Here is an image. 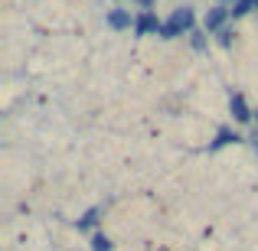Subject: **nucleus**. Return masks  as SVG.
Segmentation results:
<instances>
[{"label": "nucleus", "mask_w": 258, "mask_h": 251, "mask_svg": "<svg viewBox=\"0 0 258 251\" xmlns=\"http://www.w3.org/2000/svg\"><path fill=\"white\" fill-rule=\"evenodd\" d=\"M255 118H258V111H255Z\"/></svg>", "instance_id": "obj_12"}, {"label": "nucleus", "mask_w": 258, "mask_h": 251, "mask_svg": "<svg viewBox=\"0 0 258 251\" xmlns=\"http://www.w3.org/2000/svg\"><path fill=\"white\" fill-rule=\"evenodd\" d=\"M134 33L138 36H164V20H157V13L141 10L134 17Z\"/></svg>", "instance_id": "obj_2"}, {"label": "nucleus", "mask_w": 258, "mask_h": 251, "mask_svg": "<svg viewBox=\"0 0 258 251\" xmlns=\"http://www.w3.org/2000/svg\"><path fill=\"white\" fill-rule=\"evenodd\" d=\"M193 26H196V10H189V7H180V10H173L170 20L164 23V39L183 36V33H193Z\"/></svg>", "instance_id": "obj_1"}, {"label": "nucleus", "mask_w": 258, "mask_h": 251, "mask_svg": "<svg viewBox=\"0 0 258 251\" xmlns=\"http://www.w3.org/2000/svg\"><path fill=\"white\" fill-rule=\"evenodd\" d=\"M92 251H108V238H105V235H95V238H92Z\"/></svg>", "instance_id": "obj_9"}, {"label": "nucleus", "mask_w": 258, "mask_h": 251, "mask_svg": "<svg viewBox=\"0 0 258 251\" xmlns=\"http://www.w3.org/2000/svg\"><path fill=\"white\" fill-rule=\"evenodd\" d=\"M229 111H232V118L239 121V124H245V121L255 118V111L248 108V101L242 98V95H232V98H229Z\"/></svg>", "instance_id": "obj_4"}, {"label": "nucleus", "mask_w": 258, "mask_h": 251, "mask_svg": "<svg viewBox=\"0 0 258 251\" xmlns=\"http://www.w3.org/2000/svg\"><path fill=\"white\" fill-rule=\"evenodd\" d=\"M134 4H141V7H144V10H147V7H151L154 0H134Z\"/></svg>", "instance_id": "obj_11"}, {"label": "nucleus", "mask_w": 258, "mask_h": 251, "mask_svg": "<svg viewBox=\"0 0 258 251\" xmlns=\"http://www.w3.org/2000/svg\"><path fill=\"white\" fill-rule=\"evenodd\" d=\"M229 17H232V10H226V7H209L206 17H203V30L206 33H219Z\"/></svg>", "instance_id": "obj_3"}, {"label": "nucleus", "mask_w": 258, "mask_h": 251, "mask_svg": "<svg viewBox=\"0 0 258 251\" xmlns=\"http://www.w3.org/2000/svg\"><path fill=\"white\" fill-rule=\"evenodd\" d=\"M219 43H222V46L232 43V30H226V26H222V30H219Z\"/></svg>", "instance_id": "obj_10"}, {"label": "nucleus", "mask_w": 258, "mask_h": 251, "mask_svg": "<svg viewBox=\"0 0 258 251\" xmlns=\"http://www.w3.org/2000/svg\"><path fill=\"white\" fill-rule=\"evenodd\" d=\"M98 215H101V209H88V212L79 219V232H85V228H92V225H98Z\"/></svg>", "instance_id": "obj_8"}, {"label": "nucleus", "mask_w": 258, "mask_h": 251, "mask_svg": "<svg viewBox=\"0 0 258 251\" xmlns=\"http://www.w3.org/2000/svg\"><path fill=\"white\" fill-rule=\"evenodd\" d=\"M108 26H111V30H131L134 20H131L127 10H118V7H114V10H108Z\"/></svg>", "instance_id": "obj_5"}, {"label": "nucleus", "mask_w": 258, "mask_h": 251, "mask_svg": "<svg viewBox=\"0 0 258 251\" xmlns=\"http://www.w3.org/2000/svg\"><path fill=\"white\" fill-rule=\"evenodd\" d=\"M232 140H239L229 127H219V134H216V140H213V150H219V147H226V144H232Z\"/></svg>", "instance_id": "obj_7"}, {"label": "nucleus", "mask_w": 258, "mask_h": 251, "mask_svg": "<svg viewBox=\"0 0 258 251\" xmlns=\"http://www.w3.org/2000/svg\"><path fill=\"white\" fill-rule=\"evenodd\" d=\"M252 10H258V0H235L232 4V17L235 20L245 17V13H252Z\"/></svg>", "instance_id": "obj_6"}]
</instances>
